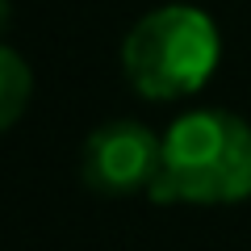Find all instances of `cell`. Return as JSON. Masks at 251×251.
Returning a JSON list of instances; mask_svg holds the SVG:
<instances>
[{
	"instance_id": "2",
	"label": "cell",
	"mask_w": 251,
	"mask_h": 251,
	"mask_svg": "<svg viewBox=\"0 0 251 251\" xmlns=\"http://www.w3.org/2000/svg\"><path fill=\"white\" fill-rule=\"evenodd\" d=\"M222 59V38L209 13L163 4L134 21L122 42V72L147 100H180L209 84Z\"/></svg>"
},
{
	"instance_id": "1",
	"label": "cell",
	"mask_w": 251,
	"mask_h": 251,
	"mask_svg": "<svg viewBox=\"0 0 251 251\" xmlns=\"http://www.w3.org/2000/svg\"><path fill=\"white\" fill-rule=\"evenodd\" d=\"M155 205H234L251 197V126L230 109H193L163 134Z\"/></svg>"
},
{
	"instance_id": "3",
	"label": "cell",
	"mask_w": 251,
	"mask_h": 251,
	"mask_svg": "<svg viewBox=\"0 0 251 251\" xmlns=\"http://www.w3.org/2000/svg\"><path fill=\"white\" fill-rule=\"evenodd\" d=\"M163 163V138H155L143 122L117 117L97 126L84 138L80 151V176L88 188L105 197H130V193H151Z\"/></svg>"
},
{
	"instance_id": "4",
	"label": "cell",
	"mask_w": 251,
	"mask_h": 251,
	"mask_svg": "<svg viewBox=\"0 0 251 251\" xmlns=\"http://www.w3.org/2000/svg\"><path fill=\"white\" fill-rule=\"evenodd\" d=\"M29 97H34V72L13 46H0V134L21 122Z\"/></svg>"
},
{
	"instance_id": "5",
	"label": "cell",
	"mask_w": 251,
	"mask_h": 251,
	"mask_svg": "<svg viewBox=\"0 0 251 251\" xmlns=\"http://www.w3.org/2000/svg\"><path fill=\"white\" fill-rule=\"evenodd\" d=\"M9 17H13V4H9V0H0V34L9 29Z\"/></svg>"
}]
</instances>
